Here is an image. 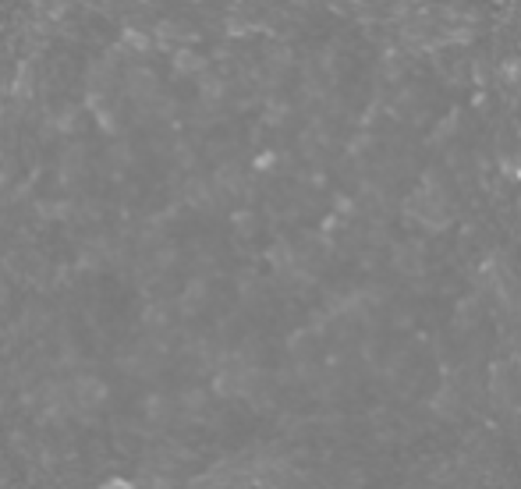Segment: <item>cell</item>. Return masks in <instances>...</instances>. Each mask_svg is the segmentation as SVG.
Masks as SVG:
<instances>
[{"mask_svg":"<svg viewBox=\"0 0 521 489\" xmlns=\"http://www.w3.org/2000/svg\"><path fill=\"white\" fill-rule=\"evenodd\" d=\"M99 489H142V485H135V482H128V478H106Z\"/></svg>","mask_w":521,"mask_h":489,"instance_id":"1","label":"cell"}]
</instances>
